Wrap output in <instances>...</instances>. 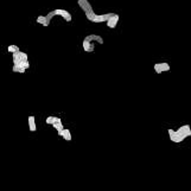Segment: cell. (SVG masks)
<instances>
[{
    "label": "cell",
    "instance_id": "6da1fadb",
    "mask_svg": "<svg viewBox=\"0 0 191 191\" xmlns=\"http://www.w3.org/2000/svg\"><path fill=\"white\" fill-rule=\"evenodd\" d=\"M167 132H168L171 141H173V142H182L185 138L191 135V128L189 125H184V126L179 127L177 130H173L170 128Z\"/></svg>",
    "mask_w": 191,
    "mask_h": 191
},
{
    "label": "cell",
    "instance_id": "7a4b0ae2",
    "mask_svg": "<svg viewBox=\"0 0 191 191\" xmlns=\"http://www.w3.org/2000/svg\"><path fill=\"white\" fill-rule=\"evenodd\" d=\"M94 42H97L98 44H103V39H102L101 36H98V34H89L83 39V43H82L83 50L85 52H93L95 50V46L93 44Z\"/></svg>",
    "mask_w": 191,
    "mask_h": 191
},
{
    "label": "cell",
    "instance_id": "3957f363",
    "mask_svg": "<svg viewBox=\"0 0 191 191\" xmlns=\"http://www.w3.org/2000/svg\"><path fill=\"white\" fill-rule=\"evenodd\" d=\"M77 4L81 7V9L84 12V14H85V17H87L88 20H90L95 15V12L93 9V6H91V4L88 0H77Z\"/></svg>",
    "mask_w": 191,
    "mask_h": 191
},
{
    "label": "cell",
    "instance_id": "277c9868",
    "mask_svg": "<svg viewBox=\"0 0 191 191\" xmlns=\"http://www.w3.org/2000/svg\"><path fill=\"white\" fill-rule=\"evenodd\" d=\"M12 59H13V64L14 65H19L20 62L28 61V57H27V53H25L23 51H18V52L12 53Z\"/></svg>",
    "mask_w": 191,
    "mask_h": 191
},
{
    "label": "cell",
    "instance_id": "5b68a950",
    "mask_svg": "<svg viewBox=\"0 0 191 191\" xmlns=\"http://www.w3.org/2000/svg\"><path fill=\"white\" fill-rule=\"evenodd\" d=\"M114 15V13H106V14H95L89 21H93V23H107L108 21V19L110 18V17H113Z\"/></svg>",
    "mask_w": 191,
    "mask_h": 191
},
{
    "label": "cell",
    "instance_id": "8992f818",
    "mask_svg": "<svg viewBox=\"0 0 191 191\" xmlns=\"http://www.w3.org/2000/svg\"><path fill=\"white\" fill-rule=\"evenodd\" d=\"M170 70V64L166 63V62H163V63H155L154 64V71L157 74H161L164 71H168Z\"/></svg>",
    "mask_w": 191,
    "mask_h": 191
},
{
    "label": "cell",
    "instance_id": "52a82bcc",
    "mask_svg": "<svg viewBox=\"0 0 191 191\" xmlns=\"http://www.w3.org/2000/svg\"><path fill=\"white\" fill-rule=\"evenodd\" d=\"M53 11H55V14L56 15H61L65 21L70 23L72 20V17H71V14L68 11H65V9H53Z\"/></svg>",
    "mask_w": 191,
    "mask_h": 191
},
{
    "label": "cell",
    "instance_id": "ba28073f",
    "mask_svg": "<svg viewBox=\"0 0 191 191\" xmlns=\"http://www.w3.org/2000/svg\"><path fill=\"white\" fill-rule=\"evenodd\" d=\"M119 19H120L119 14L114 13V15H113V17H110V18L108 19V21H107V26H108L109 28H114V27H116V25H117V23H119Z\"/></svg>",
    "mask_w": 191,
    "mask_h": 191
},
{
    "label": "cell",
    "instance_id": "9c48e42d",
    "mask_svg": "<svg viewBox=\"0 0 191 191\" xmlns=\"http://www.w3.org/2000/svg\"><path fill=\"white\" fill-rule=\"evenodd\" d=\"M58 135L59 136H62L64 140H66V141H71V133H70V130L69 129H66V128H64L63 130H61V132H58Z\"/></svg>",
    "mask_w": 191,
    "mask_h": 191
},
{
    "label": "cell",
    "instance_id": "30bf717a",
    "mask_svg": "<svg viewBox=\"0 0 191 191\" xmlns=\"http://www.w3.org/2000/svg\"><path fill=\"white\" fill-rule=\"evenodd\" d=\"M36 20H37L38 24H40V25H43V26H49V24H50V21H51V20L47 19L46 15H38Z\"/></svg>",
    "mask_w": 191,
    "mask_h": 191
},
{
    "label": "cell",
    "instance_id": "8fae6325",
    "mask_svg": "<svg viewBox=\"0 0 191 191\" xmlns=\"http://www.w3.org/2000/svg\"><path fill=\"white\" fill-rule=\"evenodd\" d=\"M28 128L31 132H36L37 130V126H36V117L33 115L28 116Z\"/></svg>",
    "mask_w": 191,
    "mask_h": 191
},
{
    "label": "cell",
    "instance_id": "7c38bea8",
    "mask_svg": "<svg viewBox=\"0 0 191 191\" xmlns=\"http://www.w3.org/2000/svg\"><path fill=\"white\" fill-rule=\"evenodd\" d=\"M25 68H23V66H19V65H14L13 64V66H12V71L13 72H19V74H24L25 72Z\"/></svg>",
    "mask_w": 191,
    "mask_h": 191
},
{
    "label": "cell",
    "instance_id": "4fadbf2b",
    "mask_svg": "<svg viewBox=\"0 0 191 191\" xmlns=\"http://www.w3.org/2000/svg\"><path fill=\"white\" fill-rule=\"evenodd\" d=\"M52 126L57 129V132H61V130H63V129H64V127H63V123H62V120H61V119H58V120H57V122H56V123H53Z\"/></svg>",
    "mask_w": 191,
    "mask_h": 191
},
{
    "label": "cell",
    "instance_id": "5bb4252c",
    "mask_svg": "<svg viewBox=\"0 0 191 191\" xmlns=\"http://www.w3.org/2000/svg\"><path fill=\"white\" fill-rule=\"evenodd\" d=\"M58 119H59V117H57V116H47L46 120H45V122H46L47 125H53V123L57 122Z\"/></svg>",
    "mask_w": 191,
    "mask_h": 191
},
{
    "label": "cell",
    "instance_id": "9a60e30c",
    "mask_svg": "<svg viewBox=\"0 0 191 191\" xmlns=\"http://www.w3.org/2000/svg\"><path fill=\"white\" fill-rule=\"evenodd\" d=\"M7 51H8V52H11V53H14V52L20 51V49H19L17 45H9V46L7 47Z\"/></svg>",
    "mask_w": 191,
    "mask_h": 191
}]
</instances>
